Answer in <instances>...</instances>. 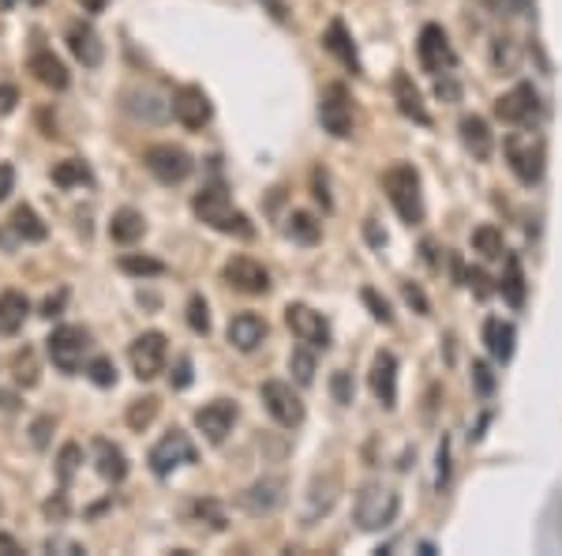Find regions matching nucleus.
Wrapping results in <instances>:
<instances>
[{"label": "nucleus", "mask_w": 562, "mask_h": 556, "mask_svg": "<svg viewBox=\"0 0 562 556\" xmlns=\"http://www.w3.org/2000/svg\"><path fill=\"white\" fill-rule=\"evenodd\" d=\"M192 210H195V218H199L203 226H210V230L229 233V238H244V241L255 238L252 218L244 215L241 207H233V200H229V192L221 189V184L203 189L199 196L192 200Z\"/></svg>", "instance_id": "1"}, {"label": "nucleus", "mask_w": 562, "mask_h": 556, "mask_svg": "<svg viewBox=\"0 0 562 556\" xmlns=\"http://www.w3.org/2000/svg\"><path fill=\"white\" fill-rule=\"evenodd\" d=\"M382 189H387L390 204L402 215V222L416 226L424 222V196H420V173L408 162H394L382 173Z\"/></svg>", "instance_id": "2"}, {"label": "nucleus", "mask_w": 562, "mask_h": 556, "mask_svg": "<svg viewBox=\"0 0 562 556\" xmlns=\"http://www.w3.org/2000/svg\"><path fill=\"white\" fill-rule=\"evenodd\" d=\"M398 511H402V496L379 482L364 485L353 500V519L361 530H387L398 519Z\"/></svg>", "instance_id": "3"}, {"label": "nucleus", "mask_w": 562, "mask_h": 556, "mask_svg": "<svg viewBox=\"0 0 562 556\" xmlns=\"http://www.w3.org/2000/svg\"><path fill=\"white\" fill-rule=\"evenodd\" d=\"M502 155H506L510 173L522 184H536L543 177L548 150H543V140L533 136V132H510V136L502 140Z\"/></svg>", "instance_id": "4"}, {"label": "nucleus", "mask_w": 562, "mask_h": 556, "mask_svg": "<svg viewBox=\"0 0 562 556\" xmlns=\"http://www.w3.org/2000/svg\"><path fill=\"white\" fill-rule=\"evenodd\" d=\"M46 350H49V358H53V365L61 368V373L75 376L83 368L87 350H90V331H87V327L64 324L46 339Z\"/></svg>", "instance_id": "5"}, {"label": "nucleus", "mask_w": 562, "mask_h": 556, "mask_svg": "<svg viewBox=\"0 0 562 556\" xmlns=\"http://www.w3.org/2000/svg\"><path fill=\"white\" fill-rule=\"evenodd\" d=\"M319 121L322 129L330 132L334 140H349L353 136V95H349L345 83H327L319 98Z\"/></svg>", "instance_id": "6"}, {"label": "nucleus", "mask_w": 562, "mask_h": 556, "mask_svg": "<svg viewBox=\"0 0 562 556\" xmlns=\"http://www.w3.org/2000/svg\"><path fill=\"white\" fill-rule=\"evenodd\" d=\"M416 57H420V69L428 75H450V69L457 64V53L450 46L447 31L439 23H428L420 31V41H416Z\"/></svg>", "instance_id": "7"}, {"label": "nucleus", "mask_w": 562, "mask_h": 556, "mask_svg": "<svg viewBox=\"0 0 562 556\" xmlns=\"http://www.w3.org/2000/svg\"><path fill=\"white\" fill-rule=\"evenodd\" d=\"M143 162H147V170L155 173L161 184H181L184 177L195 170L192 155H187L184 147H176V143H155V147H147Z\"/></svg>", "instance_id": "8"}, {"label": "nucleus", "mask_w": 562, "mask_h": 556, "mask_svg": "<svg viewBox=\"0 0 562 556\" xmlns=\"http://www.w3.org/2000/svg\"><path fill=\"white\" fill-rule=\"evenodd\" d=\"M187 462H195V444L181 428L166 433L155 448H150V470H155L158 478H169L176 467H187Z\"/></svg>", "instance_id": "9"}, {"label": "nucleus", "mask_w": 562, "mask_h": 556, "mask_svg": "<svg viewBox=\"0 0 562 556\" xmlns=\"http://www.w3.org/2000/svg\"><path fill=\"white\" fill-rule=\"evenodd\" d=\"M127 358H132V373L139 376V380H155L161 368H166V358H169L166 335H161V331H143L139 339L132 342Z\"/></svg>", "instance_id": "10"}, {"label": "nucleus", "mask_w": 562, "mask_h": 556, "mask_svg": "<svg viewBox=\"0 0 562 556\" xmlns=\"http://www.w3.org/2000/svg\"><path fill=\"white\" fill-rule=\"evenodd\" d=\"M221 278H225L236 293H248V298H262V293H270V271L252 256H233L225 267H221Z\"/></svg>", "instance_id": "11"}, {"label": "nucleus", "mask_w": 562, "mask_h": 556, "mask_svg": "<svg viewBox=\"0 0 562 556\" xmlns=\"http://www.w3.org/2000/svg\"><path fill=\"white\" fill-rule=\"evenodd\" d=\"M262 407L270 410V418L278 421V425H285V428H296L304 421V402H301V395L293 391V384H285V380H267L262 384Z\"/></svg>", "instance_id": "12"}, {"label": "nucleus", "mask_w": 562, "mask_h": 556, "mask_svg": "<svg viewBox=\"0 0 562 556\" xmlns=\"http://www.w3.org/2000/svg\"><path fill=\"white\" fill-rule=\"evenodd\" d=\"M236 418H241L236 402L215 399V402H207L203 410H195V428H199V433L207 436V444H225V436L233 433Z\"/></svg>", "instance_id": "13"}, {"label": "nucleus", "mask_w": 562, "mask_h": 556, "mask_svg": "<svg viewBox=\"0 0 562 556\" xmlns=\"http://www.w3.org/2000/svg\"><path fill=\"white\" fill-rule=\"evenodd\" d=\"M285 324H289V331H293L301 342H308V347H315V350L330 347V324L322 319V313H315V309L289 305L285 309Z\"/></svg>", "instance_id": "14"}, {"label": "nucleus", "mask_w": 562, "mask_h": 556, "mask_svg": "<svg viewBox=\"0 0 562 556\" xmlns=\"http://www.w3.org/2000/svg\"><path fill=\"white\" fill-rule=\"evenodd\" d=\"M210 98L203 87H195V83H184V87H176L173 95V117L184 124V129H203V124L210 121Z\"/></svg>", "instance_id": "15"}, {"label": "nucleus", "mask_w": 562, "mask_h": 556, "mask_svg": "<svg viewBox=\"0 0 562 556\" xmlns=\"http://www.w3.org/2000/svg\"><path fill=\"white\" fill-rule=\"evenodd\" d=\"M368 384H371V395L382 402V407H387V410L398 407V358L390 350H379L371 358Z\"/></svg>", "instance_id": "16"}, {"label": "nucleus", "mask_w": 562, "mask_h": 556, "mask_svg": "<svg viewBox=\"0 0 562 556\" xmlns=\"http://www.w3.org/2000/svg\"><path fill=\"white\" fill-rule=\"evenodd\" d=\"M536 113H540V98H536V90L529 83H517L514 90H506V95L496 102V117L506 124H525V121H533Z\"/></svg>", "instance_id": "17"}, {"label": "nucleus", "mask_w": 562, "mask_h": 556, "mask_svg": "<svg viewBox=\"0 0 562 556\" xmlns=\"http://www.w3.org/2000/svg\"><path fill=\"white\" fill-rule=\"evenodd\" d=\"M241 504L252 516H270V511H278L281 504H285V478H262V482L248 485Z\"/></svg>", "instance_id": "18"}, {"label": "nucleus", "mask_w": 562, "mask_h": 556, "mask_svg": "<svg viewBox=\"0 0 562 556\" xmlns=\"http://www.w3.org/2000/svg\"><path fill=\"white\" fill-rule=\"evenodd\" d=\"M68 49H72L83 69H98L101 57H106V46H101L98 31H94L90 23H72V27H68Z\"/></svg>", "instance_id": "19"}, {"label": "nucleus", "mask_w": 562, "mask_h": 556, "mask_svg": "<svg viewBox=\"0 0 562 556\" xmlns=\"http://www.w3.org/2000/svg\"><path fill=\"white\" fill-rule=\"evenodd\" d=\"M267 319L262 316H255V313H241V316H233L229 319V342H233L241 353H252V350H259L262 347V339H267Z\"/></svg>", "instance_id": "20"}, {"label": "nucleus", "mask_w": 562, "mask_h": 556, "mask_svg": "<svg viewBox=\"0 0 562 556\" xmlns=\"http://www.w3.org/2000/svg\"><path fill=\"white\" fill-rule=\"evenodd\" d=\"M394 102H398V109H402V113L408 117V121L424 124V129L431 124V113H428V106H424L420 87H416L413 75H408V72H398V75H394Z\"/></svg>", "instance_id": "21"}, {"label": "nucleus", "mask_w": 562, "mask_h": 556, "mask_svg": "<svg viewBox=\"0 0 562 556\" xmlns=\"http://www.w3.org/2000/svg\"><path fill=\"white\" fill-rule=\"evenodd\" d=\"M484 342H488L491 358L506 365V361L514 358V324L502 316H488L484 319Z\"/></svg>", "instance_id": "22"}, {"label": "nucleus", "mask_w": 562, "mask_h": 556, "mask_svg": "<svg viewBox=\"0 0 562 556\" xmlns=\"http://www.w3.org/2000/svg\"><path fill=\"white\" fill-rule=\"evenodd\" d=\"M27 69L34 72V80H38L41 87H49V90H64V87H68V69H64V61H61L57 53H49V49H38V53L30 57Z\"/></svg>", "instance_id": "23"}, {"label": "nucleus", "mask_w": 562, "mask_h": 556, "mask_svg": "<svg viewBox=\"0 0 562 556\" xmlns=\"http://www.w3.org/2000/svg\"><path fill=\"white\" fill-rule=\"evenodd\" d=\"M457 129H462V143L473 150V158H480V162H484V158H491V150H496V136H491V129H488L484 117L468 113V117H462Z\"/></svg>", "instance_id": "24"}, {"label": "nucleus", "mask_w": 562, "mask_h": 556, "mask_svg": "<svg viewBox=\"0 0 562 556\" xmlns=\"http://www.w3.org/2000/svg\"><path fill=\"white\" fill-rule=\"evenodd\" d=\"M322 46H327L349 72H361V57H356V46H353V38H349V31H345L342 20H330L327 35H322Z\"/></svg>", "instance_id": "25"}, {"label": "nucleus", "mask_w": 562, "mask_h": 556, "mask_svg": "<svg viewBox=\"0 0 562 556\" xmlns=\"http://www.w3.org/2000/svg\"><path fill=\"white\" fill-rule=\"evenodd\" d=\"M94 459H98V474L106 482H124L127 478V459L113 440H94Z\"/></svg>", "instance_id": "26"}, {"label": "nucleus", "mask_w": 562, "mask_h": 556, "mask_svg": "<svg viewBox=\"0 0 562 556\" xmlns=\"http://www.w3.org/2000/svg\"><path fill=\"white\" fill-rule=\"evenodd\" d=\"M27 316H30V301L23 293L15 290L0 293V335H15L27 324Z\"/></svg>", "instance_id": "27"}, {"label": "nucleus", "mask_w": 562, "mask_h": 556, "mask_svg": "<svg viewBox=\"0 0 562 556\" xmlns=\"http://www.w3.org/2000/svg\"><path fill=\"white\" fill-rule=\"evenodd\" d=\"M147 233V222H143V215L135 207H121L113 215V222H109V238L117 244H135Z\"/></svg>", "instance_id": "28"}, {"label": "nucleus", "mask_w": 562, "mask_h": 556, "mask_svg": "<svg viewBox=\"0 0 562 556\" xmlns=\"http://www.w3.org/2000/svg\"><path fill=\"white\" fill-rule=\"evenodd\" d=\"M12 230L20 233L23 241H46L49 238L46 222H41V218L34 215V207H27V204H20L12 210Z\"/></svg>", "instance_id": "29"}, {"label": "nucleus", "mask_w": 562, "mask_h": 556, "mask_svg": "<svg viewBox=\"0 0 562 556\" xmlns=\"http://www.w3.org/2000/svg\"><path fill=\"white\" fill-rule=\"evenodd\" d=\"M502 298H506L514 309L525 305V271H522V259H517V256H506V275H502Z\"/></svg>", "instance_id": "30"}, {"label": "nucleus", "mask_w": 562, "mask_h": 556, "mask_svg": "<svg viewBox=\"0 0 562 556\" xmlns=\"http://www.w3.org/2000/svg\"><path fill=\"white\" fill-rule=\"evenodd\" d=\"M473 249L480 252L484 259H499L502 252H506V241H502V230L499 226H476L473 230Z\"/></svg>", "instance_id": "31"}, {"label": "nucleus", "mask_w": 562, "mask_h": 556, "mask_svg": "<svg viewBox=\"0 0 562 556\" xmlns=\"http://www.w3.org/2000/svg\"><path fill=\"white\" fill-rule=\"evenodd\" d=\"M53 184H61V189H72V184H94V173L87 162H80V158H64V162L53 166Z\"/></svg>", "instance_id": "32"}, {"label": "nucleus", "mask_w": 562, "mask_h": 556, "mask_svg": "<svg viewBox=\"0 0 562 556\" xmlns=\"http://www.w3.org/2000/svg\"><path fill=\"white\" fill-rule=\"evenodd\" d=\"M285 233L293 241H301V244H315V241L322 238V226L315 222L308 210H293V215H289V222H285Z\"/></svg>", "instance_id": "33"}, {"label": "nucleus", "mask_w": 562, "mask_h": 556, "mask_svg": "<svg viewBox=\"0 0 562 556\" xmlns=\"http://www.w3.org/2000/svg\"><path fill=\"white\" fill-rule=\"evenodd\" d=\"M289 373L296 376V384L308 387L315 380V347L304 342V347H296L293 353H289Z\"/></svg>", "instance_id": "34"}, {"label": "nucleus", "mask_w": 562, "mask_h": 556, "mask_svg": "<svg viewBox=\"0 0 562 556\" xmlns=\"http://www.w3.org/2000/svg\"><path fill=\"white\" fill-rule=\"evenodd\" d=\"M12 376H15V384H20V387H34V384H38V358H34L30 347L15 350V358H12Z\"/></svg>", "instance_id": "35"}, {"label": "nucleus", "mask_w": 562, "mask_h": 556, "mask_svg": "<svg viewBox=\"0 0 562 556\" xmlns=\"http://www.w3.org/2000/svg\"><path fill=\"white\" fill-rule=\"evenodd\" d=\"M155 418H158V399H155V395H143V399H135L132 407H127V425H132L135 433H143V428H147Z\"/></svg>", "instance_id": "36"}, {"label": "nucleus", "mask_w": 562, "mask_h": 556, "mask_svg": "<svg viewBox=\"0 0 562 556\" xmlns=\"http://www.w3.org/2000/svg\"><path fill=\"white\" fill-rule=\"evenodd\" d=\"M121 271L135 278H155V275H166V264L150 256H121Z\"/></svg>", "instance_id": "37"}, {"label": "nucleus", "mask_w": 562, "mask_h": 556, "mask_svg": "<svg viewBox=\"0 0 562 556\" xmlns=\"http://www.w3.org/2000/svg\"><path fill=\"white\" fill-rule=\"evenodd\" d=\"M187 327L195 335H210V309L199 293H192V301H187Z\"/></svg>", "instance_id": "38"}, {"label": "nucleus", "mask_w": 562, "mask_h": 556, "mask_svg": "<svg viewBox=\"0 0 562 556\" xmlns=\"http://www.w3.org/2000/svg\"><path fill=\"white\" fill-rule=\"evenodd\" d=\"M80 459H83L80 444H64L61 455H57V474H61L64 485L72 482V474H75V467H80Z\"/></svg>", "instance_id": "39"}, {"label": "nucleus", "mask_w": 562, "mask_h": 556, "mask_svg": "<svg viewBox=\"0 0 562 556\" xmlns=\"http://www.w3.org/2000/svg\"><path fill=\"white\" fill-rule=\"evenodd\" d=\"M87 376H90V380L98 384V387H113V384H117V365H113L109 358H94L90 368H87Z\"/></svg>", "instance_id": "40"}, {"label": "nucleus", "mask_w": 562, "mask_h": 556, "mask_svg": "<svg viewBox=\"0 0 562 556\" xmlns=\"http://www.w3.org/2000/svg\"><path fill=\"white\" fill-rule=\"evenodd\" d=\"M361 298H364V305L371 309V316L379 319V324H394V313H390V305H387V301L379 298V293L371 290V286H368V290L361 293Z\"/></svg>", "instance_id": "41"}, {"label": "nucleus", "mask_w": 562, "mask_h": 556, "mask_svg": "<svg viewBox=\"0 0 562 556\" xmlns=\"http://www.w3.org/2000/svg\"><path fill=\"white\" fill-rule=\"evenodd\" d=\"M330 391H334V402L349 407V402H353V380H349V373H334V376H330Z\"/></svg>", "instance_id": "42"}, {"label": "nucleus", "mask_w": 562, "mask_h": 556, "mask_svg": "<svg viewBox=\"0 0 562 556\" xmlns=\"http://www.w3.org/2000/svg\"><path fill=\"white\" fill-rule=\"evenodd\" d=\"M473 380H476V387H480V395L496 391V376H491V368L484 365V361H473Z\"/></svg>", "instance_id": "43"}, {"label": "nucleus", "mask_w": 562, "mask_h": 556, "mask_svg": "<svg viewBox=\"0 0 562 556\" xmlns=\"http://www.w3.org/2000/svg\"><path fill=\"white\" fill-rule=\"evenodd\" d=\"M402 293H405V301H408V305H416V313H420V316H428V313H431V305H428V298H424V290H420V286L405 282V286H402Z\"/></svg>", "instance_id": "44"}, {"label": "nucleus", "mask_w": 562, "mask_h": 556, "mask_svg": "<svg viewBox=\"0 0 562 556\" xmlns=\"http://www.w3.org/2000/svg\"><path fill=\"white\" fill-rule=\"evenodd\" d=\"M49 428H53V418H38V421H34V428H30L34 448H46V444H49Z\"/></svg>", "instance_id": "45"}, {"label": "nucleus", "mask_w": 562, "mask_h": 556, "mask_svg": "<svg viewBox=\"0 0 562 556\" xmlns=\"http://www.w3.org/2000/svg\"><path fill=\"white\" fill-rule=\"evenodd\" d=\"M46 553H64V556H80L83 545L80 542H68V537H49L46 542Z\"/></svg>", "instance_id": "46"}, {"label": "nucleus", "mask_w": 562, "mask_h": 556, "mask_svg": "<svg viewBox=\"0 0 562 556\" xmlns=\"http://www.w3.org/2000/svg\"><path fill=\"white\" fill-rule=\"evenodd\" d=\"M311 189H315V200H319V204L322 207H334V204H330V192H327V173H322V170H311Z\"/></svg>", "instance_id": "47"}, {"label": "nucleus", "mask_w": 562, "mask_h": 556, "mask_svg": "<svg viewBox=\"0 0 562 556\" xmlns=\"http://www.w3.org/2000/svg\"><path fill=\"white\" fill-rule=\"evenodd\" d=\"M64 301H68V290H57V293H53V298H46V301H41V316H46V319L61 316Z\"/></svg>", "instance_id": "48"}, {"label": "nucleus", "mask_w": 562, "mask_h": 556, "mask_svg": "<svg viewBox=\"0 0 562 556\" xmlns=\"http://www.w3.org/2000/svg\"><path fill=\"white\" fill-rule=\"evenodd\" d=\"M15 192V170L8 162H0V204Z\"/></svg>", "instance_id": "49"}, {"label": "nucleus", "mask_w": 562, "mask_h": 556, "mask_svg": "<svg viewBox=\"0 0 562 556\" xmlns=\"http://www.w3.org/2000/svg\"><path fill=\"white\" fill-rule=\"evenodd\" d=\"M484 4H488L496 15H514V12H522V8H525V0H484Z\"/></svg>", "instance_id": "50"}, {"label": "nucleus", "mask_w": 562, "mask_h": 556, "mask_svg": "<svg viewBox=\"0 0 562 556\" xmlns=\"http://www.w3.org/2000/svg\"><path fill=\"white\" fill-rule=\"evenodd\" d=\"M15 102H20V90L12 83H0V113H12Z\"/></svg>", "instance_id": "51"}, {"label": "nucleus", "mask_w": 562, "mask_h": 556, "mask_svg": "<svg viewBox=\"0 0 562 556\" xmlns=\"http://www.w3.org/2000/svg\"><path fill=\"white\" fill-rule=\"evenodd\" d=\"M187 384H192V361L181 358L176 361V373H173V387L181 391V387H187Z\"/></svg>", "instance_id": "52"}, {"label": "nucleus", "mask_w": 562, "mask_h": 556, "mask_svg": "<svg viewBox=\"0 0 562 556\" xmlns=\"http://www.w3.org/2000/svg\"><path fill=\"white\" fill-rule=\"evenodd\" d=\"M450 478V440L442 436V444H439V485Z\"/></svg>", "instance_id": "53"}, {"label": "nucleus", "mask_w": 562, "mask_h": 556, "mask_svg": "<svg viewBox=\"0 0 562 556\" xmlns=\"http://www.w3.org/2000/svg\"><path fill=\"white\" fill-rule=\"evenodd\" d=\"M468 286H473V290H476V298H488V275H484V271H468Z\"/></svg>", "instance_id": "54"}, {"label": "nucleus", "mask_w": 562, "mask_h": 556, "mask_svg": "<svg viewBox=\"0 0 562 556\" xmlns=\"http://www.w3.org/2000/svg\"><path fill=\"white\" fill-rule=\"evenodd\" d=\"M262 4H267V12L274 15L278 23H285V20H289V8H285V0H262Z\"/></svg>", "instance_id": "55"}, {"label": "nucleus", "mask_w": 562, "mask_h": 556, "mask_svg": "<svg viewBox=\"0 0 562 556\" xmlns=\"http://www.w3.org/2000/svg\"><path fill=\"white\" fill-rule=\"evenodd\" d=\"M46 516H57V519H64V516H68L64 496H57V500H49V504H46Z\"/></svg>", "instance_id": "56"}, {"label": "nucleus", "mask_w": 562, "mask_h": 556, "mask_svg": "<svg viewBox=\"0 0 562 556\" xmlns=\"http://www.w3.org/2000/svg\"><path fill=\"white\" fill-rule=\"evenodd\" d=\"M0 553H4V556H15V553H23V549H20V542H15L12 534H0Z\"/></svg>", "instance_id": "57"}, {"label": "nucleus", "mask_w": 562, "mask_h": 556, "mask_svg": "<svg viewBox=\"0 0 562 556\" xmlns=\"http://www.w3.org/2000/svg\"><path fill=\"white\" fill-rule=\"evenodd\" d=\"M80 4H83V12H106L109 0H80Z\"/></svg>", "instance_id": "58"}, {"label": "nucleus", "mask_w": 562, "mask_h": 556, "mask_svg": "<svg viewBox=\"0 0 562 556\" xmlns=\"http://www.w3.org/2000/svg\"><path fill=\"white\" fill-rule=\"evenodd\" d=\"M0 407H4V410H15V395H0Z\"/></svg>", "instance_id": "59"}, {"label": "nucleus", "mask_w": 562, "mask_h": 556, "mask_svg": "<svg viewBox=\"0 0 562 556\" xmlns=\"http://www.w3.org/2000/svg\"><path fill=\"white\" fill-rule=\"evenodd\" d=\"M12 4H15V0H0V12H8Z\"/></svg>", "instance_id": "60"}, {"label": "nucleus", "mask_w": 562, "mask_h": 556, "mask_svg": "<svg viewBox=\"0 0 562 556\" xmlns=\"http://www.w3.org/2000/svg\"><path fill=\"white\" fill-rule=\"evenodd\" d=\"M30 4H46V0H30Z\"/></svg>", "instance_id": "61"}]
</instances>
